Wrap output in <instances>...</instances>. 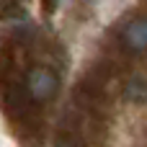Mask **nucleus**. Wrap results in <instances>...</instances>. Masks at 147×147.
<instances>
[{"label": "nucleus", "instance_id": "obj_3", "mask_svg": "<svg viewBox=\"0 0 147 147\" xmlns=\"http://www.w3.org/2000/svg\"><path fill=\"white\" fill-rule=\"evenodd\" d=\"M145 96H147V88H145V78L142 75H132L124 85V98L132 101V103H145Z\"/></svg>", "mask_w": 147, "mask_h": 147}, {"label": "nucleus", "instance_id": "obj_5", "mask_svg": "<svg viewBox=\"0 0 147 147\" xmlns=\"http://www.w3.org/2000/svg\"><path fill=\"white\" fill-rule=\"evenodd\" d=\"M90 3H96V0H90Z\"/></svg>", "mask_w": 147, "mask_h": 147}, {"label": "nucleus", "instance_id": "obj_4", "mask_svg": "<svg viewBox=\"0 0 147 147\" xmlns=\"http://www.w3.org/2000/svg\"><path fill=\"white\" fill-rule=\"evenodd\" d=\"M57 147H70V145H57Z\"/></svg>", "mask_w": 147, "mask_h": 147}, {"label": "nucleus", "instance_id": "obj_1", "mask_svg": "<svg viewBox=\"0 0 147 147\" xmlns=\"http://www.w3.org/2000/svg\"><path fill=\"white\" fill-rule=\"evenodd\" d=\"M26 88H28V96L39 103L44 101H52L59 90V78L52 67L47 65H34L26 75Z\"/></svg>", "mask_w": 147, "mask_h": 147}, {"label": "nucleus", "instance_id": "obj_2", "mask_svg": "<svg viewBox=\"0 0 147 147\" xmlns=\"http://www.w3.org/2000/svg\"><path fill=\"white\" fill-rule=\"evenodd\" d=\"M119 39H121V47L134 54V57H142L147 49V23H145V16H132L124 21L121 31H119Z\"/></svg>", "mask_w": 147, "mask_h": 147}]
</instances>
